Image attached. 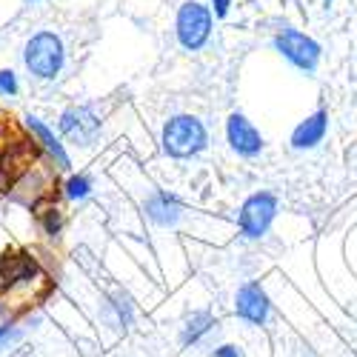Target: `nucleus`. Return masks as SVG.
Returning <instances> with one entry per match:
<instances>
[{
    "instance_id": "obj_1",
    "label": "nucleus",
    "mask_w": 357,
    "mask_h": 357,
    "mask_svg": "<svg viewBox=\"0 0 357 357\" xmlns=\"http://www.w3.org/2000/svg\"><path fill=\"white\" fill-rule=\"evenodd\" d=\"M0 275H3L0 301L15 314L40 303L49 291V278L40 272L35 257H29L26 252H6L0 257Z\"/></svg>"
},
{
    "instance_id": "obj_2",
    "label": "nucleus",
    "mask_w": 357,
    "mask_h": 357,
    "mask_svg": "<svg viewBox=\"0 0 357 357\" xmlns=\"http://www.w3.org/2000/svg\"><path fill=\"white\" fill-rule=\"evenodd\" d=\"M160 143H163V152L169 158L186 160V158H195L203 152L206 143H209V132H206L200 117L174 114V117H169L163 132H160Z\"/></svg>"
},
{
    "instance_id": "obj_3",
    "label": "nucleus",
    "mask_w": 357,
    "mask_h": 357,
    "mask_svg": "<svg viewBox=\"0 0 357 357\" xmlns=\"http://www.w3.org/2000/svg\"><path fill=\"white\" fill-rule=\"evenodd\" d=\"M23 63L38 80H54L66 63V46L54 32H38L23 46Z\"/></svg>"
},
{
    "instance_id": "obj_4",
    "label": "nucleus",
    "mask_w": 357,
    "mask_h": 357,
    "mask_svg": "<svg viewBox=\"0 0 357 357\" xmlns=\"http://www.w3.org/2000/svg\"><path fill=\"white\" fill-rule=\"evenodd\" d=\"M212 29H215V15L209 6L197 3V0H186V3L177 9L174 35H177V43H181L186 52H200L206 43H209Z\"/></svg>"
},
{
    "instance_id": "obj_5",
    "label": "nucleus",
    "mask_w": 357,
    "mask_h": 357,
    "mask_svg": "<svg viewBox=\"0 0 357 357\" xmlns=\"http://www.w3.org/2000/svg\"><path fill=\"white\" fill-rule=\"evenodd\" d=\"M278 212H280L278 195H272V192H255L252 197L243 200L241 215H237L241 234L249 237V241H260V237L272 229Z\"/></svg>"
},
{
    "instance_id": "obj_6",
    "label": "nucleus",
    "mask_w": 357,
    "mask_h": 357,
    "mask_svg": "<svg viewBox=\"0 0 357 357\" xmlns=\"http://www.w3.org/2000/svg\"><path fill=\"white\" fill-rule=\"evenodd\" d=\"M275 49L286 57V61H289L294 69H301V72H306V75L317 72L320 57H323L320 43H317L314 38L303 35L301 29H283V32H278Z\"/></svg>"
},
{
    "instance_id": "obj_7",
    "label": "nucleus",
    "mask_w": 357,
    "mask_h": 357,
    "mask_svg": "<svg viewBox=\"0 0 357 357\" xmlns=\"http://www.w3.org/2000/svg\"><path fill=\"white\" fill-rule=\"evenodd\" d=\"M61 135L75 146H92L100 135V117L92 106H69L61 114Z\"/></svg>"
},
{
    "instance_id": "obj_8",
    "label": "nucleus",
    "mask_w": 357,
    "mask_h": 357,
    "mask_svg": "<svg viewBox=\"0 0 357 357\" xmlns=\"http://www.w3.org/2000/svg\"><path fill=\"white\" fill-rule=\"evenodd\" d=\"M226 140L231 146V152H237L241 158H257L263 152V135L257 132V126L249 121L246 114L231 112L226 121Z\"/></svg>"
},
{
    "instance_id": "obj_9",
    "label": "nucleus",
    "mask_w": 357,
    "mask_h": 357,
    "mask_svg": "<svg viewBox=\"0 0 357 357\" xmlns=\"http://www.w3.org/2000/svg\"><path fill=\"white\" fill-rule=\"evenodd\" d=\"M234 312H237V317L252 323V326H263L266 320H269V312H272L269 294L263 291L260 283H246L234 294Z\"/></svg>"
},
{
    "instance_id": "obj_10",
    "label": "nucleus",
    "mask_w": 357,
    "mask_h": 357,
    "mask_svg": "<svg viewBox=\"0 0 357 357\" xmlns=\"http://www.w3.org/2000/svg\"><path fill=\"white\" fill-rule=\"evenodd\" d=\"M326 132H329V112L317 109V112H312L306 117V121H301V123L294 126L289 143H291V149H297V152H309V149H314V146L323 143Z\"/></svg>"
},
{
    "instance_id": "obj_11",
    "label": "nucleus",
    "mask_w": 357,
    "mask_h": 357,
    "mask_svg": "<svg viewBox=\"0 0 357 357\" xmlns=\"http://www.w3.org/2000/svg\"><path fill=\"white\" fill-rule=\"evenodd\" d=\"M143 212H146V218L152 220L155 226H163L166 229V226H174L177 220L183 218V206H181V200H177L174 195L155 189L152 195L146 197Z\"/></svg>"
},
{
    "instance_id": "obj_12",
    "label": "nucleus",
    "mask_w": 357,
    "mask_h": 357,
    "mask_svg": "<svg viewBox=\"0 0 357 357\" xmlns=\"http://www.w3.org/2000/svg\"><path fill=\"white\" fill-rule=\"evenodd\" d=\"M26 129L32 132V137H35V140L46 149V152H49V158L54 160L57 169H69V166H72V160H69V155H66V149H63L61 137H54V132L40 121V117H32V114H29V117H26Z\"/></svg>"
},
{
    "instance_id": "obj_13",
    "label": "nucleus",
    "mask_w": 357,
    "mask_h": 357,
    "mask_svg": "<svg viewBox=\"0 0 357 357\" xmlns=\"http://www.w3.org/2000/svg\"><path fill=\"white\" fill-rule=\"evenodd\" d=\"M218 332V320L209 312H192L183 326V346H200Z\"/></svg>"
},
{
    "instance_id": "obj_14",
    "label": "nucleus",
    "mask_w": 357,
    "mask_h": 357,
    "mask_svg": "<svg viewBox=\"0 0 357 357\" xmlns=\"http://www.w3.org/2000/svg\"><path fill=\"white\" fill-rule=\"evenodd\" d=\"M106 312H109L112 326H117V329H126V326L132 323V317H135V306L129 301V294H123V291H112L109 294Z\"/></svg>"
},
{
    "instance_id": "obj_15",
    "label": "nucleus",
    "mask_w": 357,
    "mask_h": 357,
    "mask_svg": "<svg viewBox=\"0 0 357 357\" xmlns=\"http://www.w3.org/2000/svg\"><path fill=\"white\" fill-rule=\"evenodd\" d=\"M63 192H66V197L69 200H86V197H92V192H95V181L89 174H72L69 181H66V186H63Z\"/></svg>"
},
{
    "instance_id": "obj_16",
    "label": "nucleus",
    "mask_w": 357,
    "mask_h": 357,
    "mask_svg": "<svg viewBox=\"0 0 357 357\" xmlns=\"http://www.w3.org/2000/svg\"><path fill=\"white\" fill-rule=\"evenodd\" d=\"M40 226L49 237H61L63 231V212L57 209V206H49V209L40 212Z\"/></svg>"
},
{
    "instance_id": "obj_17",
    "label": "nucleus",
    "mask_w": 357,
    "mask_h": 357,
    "mask_svg": "<svg viewBox=\"0 0 357 357\" xmlns=\"http://www.w3.org/2000/svg\"><path fill=\"white\" fill-rule=\"evenodd\" d=\"M20 92V83H17V75L12 69H0V95H9L15 98Z\"/></svg>"
},
{
    "instance_id": "obj_18",
    "label": "nucleus",
    "mask_w": 357,
    "mask_h": 357,
    "mask_svg": "<svg viewBox=\"0 0 357 357\" xmlns=\"http://www.w3.org/2000/svg\"><path fill=\"white\" fill-rule=\"evenodd\" d=\"M20 337H23V332L17 329V326L3 323V326H0V351H6L9 346H15Z\"/></svg>"
},
{
    "instance_id": "obj_19",
    "label": "nucleus",
    "mask_w": 357,
    "mask_h": 357,
    "mask_svg": "<svg viewBox=\"0 0 357 357\" xmlns=\"http://www.w3.org/2000/svg\"><path fill=\"white\" fill-rule=\"evenodd\" d=\"M215 357H243V351L237 349L234 343H223V346L215 349Z\"/></svg>"
},
{
    "instance_id": "obj_20",
    "label": "nucleus",
    "mask_w": 357,
    "mask_h": 357,
    "mask_svg": "<svg viewBox=\"0 0 357 357\" xmlns=\"http://www.w3.org/2000/svg\"><path fill=\"white\" fill-rule=\"evenodd\" d=\"M231 9V0H212V15L215 17H226Z\"/></svg>"
},
{
    "instance_id": "obj_21",
    "label": "nucleus",
    "mask_w": 357,
    "mask_h": 357,
    "mask_svg": "<svg viewBox=\"0 0 357 357\" xmlns=\"http://www.w3.org/2000/svg\"><path fill=\"white\" fill-rule=\"evenodd\" d=\"M323 6H326V9H329V6H332V0H323Z\"/></svg>"
},
{
    "instance_id": "obj_22",
    "label": "nucleus",
    "mask_w": 357,
    "mask_h": 357,
    "mask_svg": "<svg viewBox=\"0 0 357 357\" xmlns=\"http://www.w3.org/2000/svg\"><path fill=\"white\" fill-rule=\"evenodd\" d=\"M32 3H35V0H32Z\"/></svg>"
}]
</instances>
